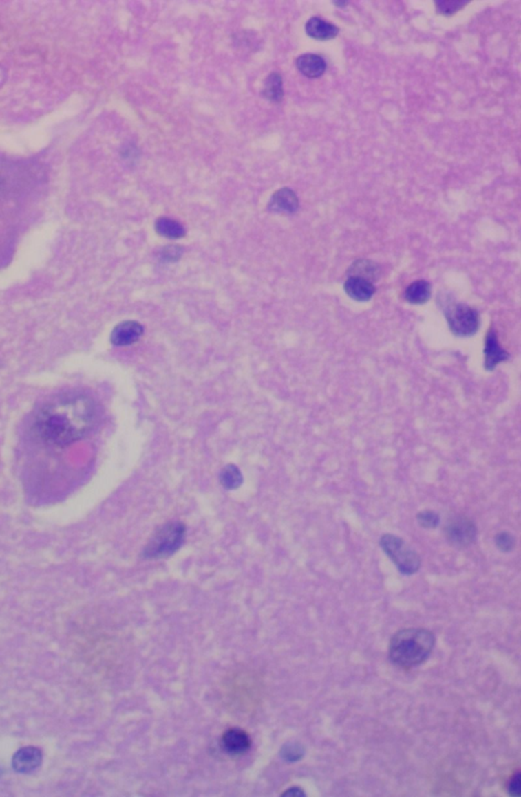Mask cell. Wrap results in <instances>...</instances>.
Segmentation results:
<instances>
[{"instance_id": "1", "label": "cell", "mask_w": 521, "mask_h": 797, "mask_svg": "<svg viewBox=\"0 0 521 797\" xmlns=\"http://www.w3.org/2000/svg\"><path fill=\"white\" fill-rule=\"evenodd\" d=\"M95 402L85 395H65L46 403L35 417L37 435L51 445H71L86 437L97 422Z\"/></svg>"}, {"instance_id": "2", "label": "cell", "mask_w": 521, "mask_h": 797, "mask_svg": "<svg viewBox=\"0 0 521 797\" xmlns=\"http://www.w3.org/2000/svg\"><path fill=\"white\" fill-rule=\"evenodd\" d=\"M435 643V635L426 629H404L391 639L389 658L404 668L418 666L431 655Z\"/></svg>"}, {"instance_id": "3", "label": "cell", "mask_w": 521, "mask_h": 797, "mask_svg": "<svg viewBox=\"0 0 521 797\" xmlns=\"http://www.w3.org/2000/svg\"><path fill=\"white\" fill-rule=\"evenodd\" d=\"M186 536L187 528L184 523L178 521L165 523L155 531L142 554L150 560L168 558L182 547Z\"/></svg>"}, {"instance_id": "4", "label": "cell", "mask_w": 521, "mask_h": 797, "mask_svg": "<svg viewBox=\"0 0 521 797\" xmlns=\"http://www.w3.org/2000/svg\"><path fill=\"white\" fill-rule=\"evenodd\" d=\"M380 545L403 575H414L420 569L422 565L420 556L401 537L393 534L383 535L380 540Z\"/></svg>"}, {"instance_id": "5", "label": "cell", "mask_w": 521, "mask_h": 797, "mask_svg": "<svg viewBox=\"0 0 521 797\" xmlns=\"http://www.w3.org/2000/svg\"><path fill=\"white\" fill-rule=\"evenodd\" d=\"M446 318L451 331L458 337H471L480 328L478 312L463 303L448 306Z\"/></svg>"}, {"instance_id": "6", "label": "cell", "mask_w": 521, "mask_h": 797, "mask_svg": "<svg viewBox=\"0 0 521 797\" xmlns=\"http://www.w3.org/2000/svg\"><path fill=\"white\" fill-rule=\"evenodd\" d=\"M445 535L451 545L457 548L469 547L476 541V527L467 516H453L446 524Z\"/></svg>"}, {"instance_id": "7", "label": "cell", "mask_w": 521, "mask_h": 797, "mask_svg": "<svg viewBox=\"0 0 521 797\" xmlns=\"http://www.w3.org/2000/svg\"><path fill=\"white\" fill-rule=\"evenodd\" d=\"M221 745L227 754L231 756H242L251 749L252 739L244 729L231 728L223 733Z\"/></svg>"}, {"instance_id": "8", "label": "cell", "mask_w": 521, "mask_h": 797, "mask_svg": "<svg viewBox=\"0 0 521 797\" xmlns=\"http://www.w3.org/2000/svg\"><path fill=\"white\" fill-rule=\"evenodd\" d=\"M42 758L43 754L38 747H23L14 754L12 762V768L18 773H32L41 766Z\"/></svg>"}, {"instance_id": "9", "label": "cell", "mask_w": 521, "mask_h": 797, "mask_svg": "<svg viewBox=\"0 0 521 797\" xmlns=\"http://www.w3.org/2000/svg\"><path fill=\"white\" fill-rule=\"evenodd\" d=\"M144 334V328L140 323L127 320L120 323L111 333L112 344L116 346H129L139 341Z\"/></svg>"}, {"instance_id": "10", "label": "cell", "mask_w": 521, "mask_h": 797, "mask_svg": "<svg viewBox=\"0 0 521 797\" xmlns=\"http://www.w3.org/2000/svg\"><path fill=\"white\" fill-rule=\"evenodd\" d=\"M485 369L488 371H494L500 362L507 360L509 354L499 345L494 329H491L487 334L485 346Z\"/></svg>"}, {"instance_id": "11", "label": "cell", "mask_w": 521, "mask_h": 797, "mask_svg": "<svg viewBox=\"0 0 521 797\" xmlns=\"http://www.w3.org/2000/svg\"><path fill=\"white\" fill-rule=\"evenodd\" d=\"M269 209L273 212L293 214L299 209V199L290 188H282L272 195Z\"/></svg>"}, {"instance_id": "12", "label": "cell", "mask_w": 521, "mask_h": 797, "mask_svg": "<svg viewBox=\"0 0 521 797\" xmlns=\"http://www.w3.org/2000/svg\"><path fill=\"white\" fill-rule=\"evenodd\" d=\"M297 67L304 76L310 78H320L326 71L327 63L320 55L307 53L297 59Z\"/></svg>"}, {"instance_id": "13", "label": "cell", "mask_w": 521, "mask_h": 797, "mask_svg": "<svg viewBox=\"0 0 521 797\" xmlns=\"http://www.w3.org/2000/svg\"><path fill=\"white\" fill-rule=\"evenodd\" d=\"M346 294L357 301H369L375 294L376 288L373 283L361 278L350 277L344 284Z\"/></svg>"}, {"instance_id": "14", "label": "cell", "mask_w": 521, "mask_h": 797, "mask_svg": "<svg viewBox=\"0 0 521 797\" xmlns=\"http://www.w3.org/2000/svg\"><path fill=\"white\" fill-rule=\"evenodd\" d=\"M306 32L310 37L325 41L335 38L339 33V29L331 23L326 22L318 17H314L306 24Z\"/></svg>"}, {"instance_id": "15", "label": "cell", "mask_w": 521, "mask_h": 797, "mask_svg": "<svg viewBox=\"0 0 521 797\" xmlns=\"http://www.w3.org/2000/svg\"><path fill=\"white\" fill-rule=\"evenodd\" d=\"M381 269L375 261L369 259H359L354 261L350 268V277L361 278L367 281L373 283L379 279Z\"/></svg>"}, {"instance_id": "16", "label": "cell", "mask_w": 521, "mask_h": 797, "mask_svg": "<svg viewBox=\"0 0 521 797\" xmlns=\"http://www.w3.org/2000/svg\"><path fill=\"white\" fill-rule=\"evenodd\" d=\"M431 284L425 280H418V281L412 283L406 288L405 293H404L405 301L412 305H424L431 298Z\"/></svg>"}, {"instance_id": "17", "label": "cell", "mask_w": 521, "mask_h": 797, "mask_svg": "<svg viewBox=\"0 0 521 797\" xmlns=\"http://www.w3.org/2000/svg\"><path fill=\"white\" fill-rule=\"evenodd\" d=\"M158 234L163 236V237L169 238V239H178V238L184 237L186 234L184 226L180 224L178 221L173 220V219L159 218L155 224Z\"/></svg>"}, {"instance_id": "18", "label": "cell", "mask_w": 521, "mask_h": 797, "mask_svg": "<svg viewBox=\"0 0 521 797\" xmlns=\"http://www.w3.org/2000/svg\"><path fill=\"white\" fill-rule=\"evenodd\" d=\"M264 96L272 102H280L284 98V83L278 72H272L266 78Z\"/></svg>"}, {"instance_id": "19", "label": "cell", "mask_w": 521, "mask_h": 797, "mask_svg": "<svg viewBox=\"0 0 521 797\" xmlns=\"http://www.w3.org/2000/svg\"><path fill=\"white\" fill-rule=\"evenodd\" d=\"M220 481L227 490H235L242 484V472L235 465H228L221 472Z\"/></svg>"}, {"instance_id": "20", "label": "cell", "mask_w": 521, "mask_h": 797, "mask_svg": "<svg viewBox=\"0 0 521 797\" xmlns=\"http://www.w3.org/2000/svg\"><path fill=\"white\" fill-rule=\"evenodd\" d=\"M467 3L469 2L463 1V0H439V1L435 2V6L439 14H444V16H452Z\"/></svg>"}, {"instance_id": "21", "label": "cell", "mask_w": 521, "mask_h": 797, "mask_svg": "<svg viewBox=\"0 0 521 797\" xmlns=\"http://www.w3.org/2000/svg\"><path fill=\"white\" fill-rule=\"evenodd\" d=\"M418 524L425 529H435L439 526L440 516L433 511L421 512L416 516Z\"/></svg>"}, {"instance_id": "22", "label": "cell", "mask_w": 521, "mask_h": 797, "mask_svg": "<svg viewBox=\"0 0 521 797\" xmlns=\"http://www.w3.org/2000/svg\"><path fill=\"white\" fill-rule=\"evenodd\" d=\"M495 543H496L498 549L503 552H509L515 547L516 540L515 537L510 534L509 532H501L497 535Z\"/></svg>"}, {"instance_id": "23", "label": "cell", "mask_w": 521, "mask_h": 797, "mask_svg": "<svg viewBox=\"0 0 521 797\" xmlns=\"http://www.w3.org/2000/svg\"><path fill=\"white\" fill-rule=\"evenodd\" d=\"M304 756V749L297 743H288L282 749V756L289 762L301 760Z\"/></svg>"}, {"instance_id": "24", "label": "cell", "mask_w": 521, "mask_h": 797, "mask_svg": "<svg viewBox=\"0 0 521 797\" xmlns=\"http://www.w3.org/2000/svg\"><path fill=\"white\" fill-rule=\"evenodd\" d=\"M520 772L516 773L513 776V778H512L509 786H508V791H509L510 796H520Z\"/></svg>"}, {"instance_id": "25", "label": "cell", "mask_w": 521, "mask_h": 797, "mask_svg": "<svg viewBox=\"0 0 521 797\" xmlns=\"http://www.w3.org/2000/svg\"><path fill=\"white\" fill-rule=\"evenodd\" d=\"M180 254H182V250L178 246H167L163 250V258L168 259V261H176L180 258Z\"/></svg>"}, {"instance_id": "26", "label": "cell", "mask_w": 521, "mask_h": 797, "mask_svg": "<svg viewBox=\"0 0 521 797\" xmlns=\"http://www.w3.org/2000/svg\"><path fill=\"white\" fill-rule=\"evenodd\" d=\"M284 796H306V794H304L303 790L299 789V788H290L288 791L285 792Z\"/></svg>"}, {"instance_id": "27", "label": "cell", "mask_w": 521, "mask_h": 797, "mask_svg": "<svg viewBox=\"0 0 521 797\" xmlns=\"http://www.w3.org/2000/svg\"><path fill=\"white\" fill-rule=\"evenodd\" d=\"M333 3L335 4V6H339V8H344V6H345L346 4L348 3V1H334Z\"/></svg>"}]
</instances>
